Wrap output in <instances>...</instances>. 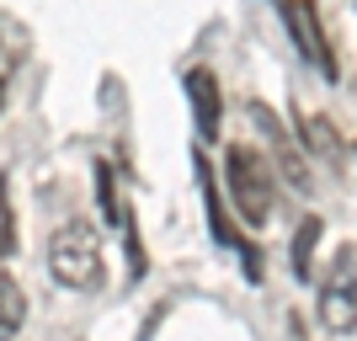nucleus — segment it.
<instances>
[{
	"mask_svg": "<svg viewBox=\"0 0 357 341\" xmlns=\"http://www.w3.org/2000/svg\"><path fill=\"white\" fill-rule=\"evenodd\" d=\"M48 278L70 294H96L102 288V240L86 219H64L48 229Z\"/></svg>",
	"mask_w": 357,
	"mask_h": 341,
	"instance_id": "obj_1",
	"label": "nucleus"
},
{
	"mask_svg": "<svg viewBox=\"0 0 357 341\" xmlns=\"http://www.w3.org/2000/svg\"><path fill=\"white\" fill-rule=\"evenodd\" d=\"M224 187L235 197V213H240L245 229L272 224V208H278V171L261 160V149H251V144L224 149Z\"/></svg>",
	"mask_w": 357,
	"mask_h": 341,
	"instance_id": "obj_2",
	"label": "nucleus"
},
{
	"mask_svg": "<svg viewBox=\"0 0 357 341\" xmlns=\"http://www.w3.org/2000/svg\"><path fill=\"white\" fill-rule=\"evenodd\" d=\"M314 310H320V326L331 336H352L357 331V245H342L331 256V267L320 272Z\"/></svg>",
	"mask_w": 357,
	"mask_h": 341,
	"instance_id": "obj_3",
	"label": "nucleus"
},
{
	"mask_svg": "<svg viewBox=\"0 0 357 341\" xmlns=\"http://www.w3.org/2000/svg\"><path fill=\"white\" fill-rule=\"evenodd\" d=\"M278 11H283L288 43L298 48V59L310 64V70H320V80H336V54H331L320 6H314V0H278Z\"/></svg>",
	"mask_w": 357,
	"mask_h": 341,
	"instance_id": "obj_4",
	"label": "nucleus"
},
{
	"mask_svg": "<svg viewBox=\"0 0 357 341\" xmlns=\"http://www.w3.org/2000/svg\"><path fill=\"white\" fill-rule=\"evenodd\" d=\"M91 171H96V203H102V219L112 224V229H123V245H128V282H139L144 278V245H139V224H134V208L123 203V192H118V165L107 160H96L91 165Z\"/></svg>",
	"mask_w": 357,
	"mask_h": 341,
	"instance_id": "obj_5",
	"label": "nucleus"
},
{
	"mask_svg": "<svg viewBox=\"0 0 357 341\" xmlns=\"http://www.w3.org/2000/svg\"><path fill=\"white\" fill-rule=\"evenodd\" d=\"M294 134H298V144H304V155L320 160V171L347 176V144H342V134H336V123H331L326 112H310L304 102H294Z\"/></svg>",
	"mask_w": 357,
	"mask_h": 341,
	"instance_id": "obj_6",
	"label": "nucleus"
},
{
	"mask_svg": "<svg viewBox=\"0 0 357 341\" xmlns=\"http://www.w3.org/2000/svg\"><path fill=\"white\" fill-rule=\"evenodd\" d=\"M251 118L261 123V134L272 139L278 176H283L298 197H310V192H314V176H310V160H304V155H298V144H294V128H288V123H278V112H272L267 102H251Z\"/></svg>",
	"mask_w": 357,
	"mask_h": 341,
	"instance_id": "obj_7",
	"label": "nucleus"
},
{
	"mask_svg": "<svg viewBox=\"0 0 357 341\" xmlns=\"http://www.w3.org/2000/svg\"><path fill=\"white\" fill-rule=\"evenodd\" d=\"M192 171H197V187H203V208H208V229H213V240L219 245H235L240 251V262H245V278H261V251H256L251 240H240V229L229 224V213H224V197H219V181H213V171H208V160L203 155H192Z\"/></svg>",
	"mask_w": 357,
	"mask_h": 341,
	"instance_id": "obj_8",
	"label": "nucleus"
},
{
	"mask_svg": "<svg viewBox=\"0 0 357 341\" xmlns=\"http://www.w3.org/2000/svg\"><path fill=\"white\" fill-rule=\"evenodd\" d=\"M181 86H187V102H192L197 144H213V139H219V123H224V91H219V80H213V70L197 64V70L181 75Z\"/></svg>",
	"mask_w": 357,
	"mask_h": 341,
	"instance_id": "obj_9",
	"label": "nucleus"
},
{
	"mask_svg": "<svg viewBox=\"0 0 357 341\" xmlns=\"http://www.w3.org/2000/svg\"><path fill=\"white\" fill-rule=\"evenodd\" d=\"M320 235H326V219H320V213H310V219L298 224V235H294V278L298 282H310L314 278V245H320Z\"/></svg>",
	"mask_w": 357,
	"mask_h": 341,
	"instance_id": "obj_10",
	"label": "nucleus"
},
{
	"mask_svg": "<svg viewBox=\"0 0 357 341\" xmlns=\"http://www.w3.org/2000/svg\"><path fill=\"white\" fill-rule=\"evenodd\" d=\"M27 326V288L16 272L0 267V331H22Z\"/></svg>",
	"mask_w": 357,
	"mask_h": 341,
	"instance_id": "obj_11",
	"label": "nucleus"
},
{
	"mask_svg": "<svg viewBox=\"0 0 357 341\" xmlns=\"http://www.w3.org/2000/svg\"><path fill=\"white\" fill-rule=\"evenodd\" d=\"M22 64H27V43L0 32V112H6V96H11V80L22 75Z\"/></svg>",
	"mask_w": 357,
	"mask_h": 341,
	"instance_id": "obj_12",
	"label": "nucleus"
},
{
	"mask_svg": "<svg viewBox=\"0 0 357 341\" xmlns=\"http://www.w3.org/2000/svg\"><path fill=\"white\" fill-rule=\"evenodd\" d=\"M16 256V208H11V181L0 176V262Z\"/></svg>",
	"mask_w": 357,
	"mask_h": 341,
	"instance_id": "obj_13",
	"label": "nucleus"
},
{
	"mask_svg": "<svg viewBox=\"0 0 357 341\" xmlns=\"http://www.w3.org/2000/svg\"><path fill=\"white\" fill-rule=\"evenodd\" d=\"M0 341H11V331H0Z\"/></svg>",
	"mask_w": 357,
	"mask_h": 341,
	"instance_id": "obj_14",
	"label": "nucleus"
}]
</instances>
